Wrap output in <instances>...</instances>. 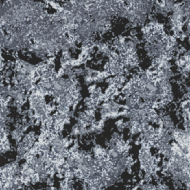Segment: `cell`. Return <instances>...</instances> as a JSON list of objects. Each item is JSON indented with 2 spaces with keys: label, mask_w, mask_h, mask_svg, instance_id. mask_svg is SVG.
<instances>
[{
  "label": "cell",
  "mask_w": 190,
  "mask_h": 190,
  "mask_svg": "<svg viewBox=\"0 0 190 190\" xmlns=\"http://www.w3.org/2000/svg\"><path fill=\"white\" fill-rule=\"evenodd\" d=\"M36 134L34 132H30L27 135L22 138V141L19 143L17 146V154L19 158L24 157L27 152L32 147L33 144L34 143Z\"/></svg>",
  "instance_id": "6da1fadb"
},
{
  "label": "cell",
  "mask_w": 190,
  "mask_h": 190,
  "mask_svg": "<svg viewBox=\"0 0 190 190\" xmlns=\"http://www.w3.org/2000/svg\"><path fill=\"white\" fill-rule=\"evenodd\" d=\"M115 126H116V128L118 131L119 133H121V132H123L124 130L126 129V122L124 121L123 119H120L118 120L115 123Z\"/></svg>",
  "instance_id": "7a4b0ae2"
},
{
  "label": "cell",
  "mask_w": 190,
  "mask_h": 190,
  "mask_svg": "<svg viewBox=\"0 0 190 190\" xmlns=\"http://www.w3.org/2000/svg\"><path fill=\"white\" fill-rule=\"evenodd\" d=\"M74 71L77 77H78V76H83L85 74V69L84 68H82V67H75V68H74Z\"/></svg>",
  "instance_id": "3957f363"
},
{
  "label": "cell",
  "mask_w": 190,
  "mask_h": 190,
  "mask_svg": "<svg viewBox=\"0 0 190 190\" xmlns=\"http://www.w3.org/2000/svg\"><path fill=\"white\" fill-rule=\"evenodd\" d=\"M137 31L135 28H132L130 30V35L129 36H137Z\"/></svg>",
  "instance_id": "277c9868"
},
{
  "label": "cell",
  "mask_w": 190,
  "mask_h": 190,
  "mask_svg": "<svg viewBox=\"0 0 190 190\" xmlns=\"http://www.w3.org/2000/svg\"><path fill=\"white\" fill-rule=\"evenodd\" d=\"M82 190H84V189H82Z\"/></svg>",
  "instance_id": "5b68a950"
}]
</instances>
